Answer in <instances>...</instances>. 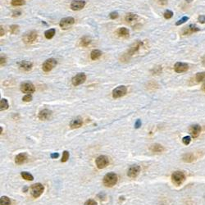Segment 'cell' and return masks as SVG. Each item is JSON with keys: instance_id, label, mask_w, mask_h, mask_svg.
Listing matches in <instances>:
<instances>
[{"instance_id": "6da1fadb", "label": "cell", "mask_w": 205, "mask_h": 205, "mask_svg": "<svg viewBox=\"0 0 205 205\" xmlns=\"http://www.w3.org/2000/svg\"><path fill=\"white\" fill-rule=\"evenodd\" d=\"M144 45V42L140 41V40H137L135 43H133L131 45V47L129 48V49L125 53L122 57H121V60L122 61H128L130 59V57H132L133 55H135L137 52L140 49V48L142 47Z\"/></svg>"}, {"instance_id": "7a4b0ae2", "label": "cell", "mask_w": 205, "mask_h": 205, "mask_svg": "<svg viewBox=\"0 0 205 205\" xmlns=\"http://www.w3.org/2000/svg\"><path fill=\"white\" fill-rule=\"evenodd\" d=\"M117 181H118L117 175L115 174L114 172H109L104 176L102 183L107 187H113L117 183Z\"/></svg>"}, {"instance_id": "3957f363", "label": "cell", "mask_w": 205, "mask_h": 205, "mask_svg": "<svg viewBox=\"0 0 205 205\" xmlns=\"http://www.w3.org/2000/svg\"><path fill=\"white\" fill-rule=\"evenodd\" d=\"M185 181V175L183 171H177L171 175V181L177 186H179Z\"/></svg>"}, {"instance_id": "277c9868", "label": "cell", "mask_w": 205, "mask_h": 205, "mask_svg": "<svg viewBox=\"0 0 205 205\" xmlns=\"http://www.w3.org/2000/svg\"><path fill=\"white\" fill-rule=\"evenodd\" d=\"M44 189L45 187L42 184L40 183H35L34 185H32L30 188V194L32 195V197H34L35 199L39 198L41 194H43L44 192Z\"/></svg>"}, {"instance_id": "5b68a950", "label": "cell", "mask_w": 205, "mask_h": 205, "mask_svg": "<svg viewBox=\"0 0 205 205\" xmlns=\"http://www.w3.org/2000/svg\"><path fill=\"white\" fill-rule=\"evenodd\" d=\"M37 38H38L37 32L34 31V30H31V31H29V32L26 33L23 35L22 40L23 42L26 45H31L37 40Z\"/></svg>"}, {"instance_id": "8992f818", "label": "cell", "mask_w": 205, "mask_h": 205, "mask_svg": "<svg viewBox=\"0 0 205 205\" xmlns=\"http://www.w3.org/2000/svg\"><path fill=\"white\" fill-rule=\"evenodd\" d=\"M20 90H21V91L24 93V94H33V93L35 91V87H34V86L31 82L26 81V82H23V83L21 84Z\"/></svg>"}, {"instance_id": "52a82bcc", "label": "cell", "mask_w": 205, "mask_h": 205, "mask_svg": "<svg viewBox=\"0 0 205 205\" xmlns=\"http://www.w3.org/2000/svg\"><path fill=\"white\" fill-rule=\"evenodd\" d=\"M57 65V60L54 58H49L47 59L42 65V69L45 72H49L53 69Z\"/></svg>"}, {"instance_id": "ba28073f", "label": "cell", "mask_w": 205, "mask_h": 205, "mask_svg": "<svg viewBox=\"0 0 205 205\" xmlns=\"http://www.w3.org/2000/svg\"><path fill=\"white\" fill-rule=\"evenodd\" d=\"M127 92V88L125 86H117V88H115L113 90V98H119L121 97H123L124 95H125Z\"/></svg>"}, {"instance_id": "9c48e42d", "label": "cell", "mask_w": 205, "mask_h": 205, "mask_svg": "<svg viewBox=\"0 0 205 205\" xmlns=\"http://www.w3.org/2000/svg\"><path fill=\"white\" fill-rule=\"evenodd\" d=\"M95 163H96V166L98 169H103L109 164V159L107 156L101 155V156H98L96 158Z\"/></svg>"}, {"instance_id": "30bf717a", "label": "cell", "mask_w": 205, "mask_h": 205, "mask_svg": "<svg viewBox=\"0 0 205 205\" xmlns=\"http://www.w3.org/2000/svg\"><path fill=\"white\" fill-rule=\"evenodd\" d=\"M74 23L75 19L73 17H65V18H63V19L60 21L59 26H60V27L63 29V30H67V29H68L69 27H71Z\"/></svg>"}, {"instance_id": "8fae6325", "label": "cell", "mask_w": 205, "mask_h": 205, "mask_svg": "<svg viewBox=\"0 0 205 205\" xmlns=\"http://www.w3.org/2000/svg\"><path fill=\"white\" fill-rule=\"evenodd\" d=\"M86 80V76L85 73H78L71 79V83L74 86H78L83 84Z\"/></svg>"}, {"instance_id": "7c38bea8", "label": "cell", "mask_w": 205, "mask_h": 205, "mask_svg": "<svg viewBox=\"0 0 205 205\" xmlns=\"http://www.w3.org/2000/svg\"><path fill=\"white\" fill-rule=\"evenodd\" d=\"M86 1L85 0H74L71 3V9L73 11H79L86 6Z\"/></svg>"}, {"instance_id": "4fadbf2b", "label": "cell", "mask_w": 205, "mask_h": 205, "mask_svg": "<svg viewBox=\"0 0 205 205\" xmlns=\"http://www.w3.org/2000/svg\"><path fill=\"white\" fill-rule=\"evenodd\" d=\"M140 167L138 165H133L129 168L127 171V175L131 178H136L140 174Z\"/></svg>"}, {"instance_id": "5bb4252c", "label": "cell", "mask_w": 205, "mask_h": 205, "mask_svg": "<svg viewBox=\"0 0 205 205\" xmlns=\"http://www.w3.org/2000/svg\"><path fill=\"white\" fill-rule=\"evenodd\" d=\"M174 70L177 73H183L189 70V66L187 63H177L174 66Z\"/></svg>"}, {"instance_id": "9a60e30c", "label": "cell", "mask_w": 205, "mask_h": 205, "mask_svg": "<svg viewBox=\"0 0 205 205\" xmlns=\"http://www.w3.org/2000/svg\"><path fill=\"white\" fill-rule=\"evenodd\" d=\"M200 31V28L197 27L195 25H189V26L184 28L182 31L183 35H189V34H192L195 33V32H198Z\"/></svg>"}, {"instance_id": "2e32d148", "label": "cell", "mask_w": 205, "mask_h": 205, "mask_svg": "<svg viewBox=\"0 0 205 205\" xmlns=\"http://www.w3.org/2000/svg\"><path fill=\"white\" fill-rule=\"evenodd\" d=\"M39 119L41 121H46L49 120L52 117V111L49 109H43L39 113Z\"/></svg>"}, {"instance_id": "e0dca14e", "label": "cell", "mask_w": 205, "mask_h": 205, "mask_svg": "<svg viewBox=\"0 0 205 205\" xmlns=\"http://www.w3.org/2000/svg\"><path fill=\"white\" fill-rule=\"evenodd\" d=\"M200 132H201V127L200 125L195 124V125H191L189 127V134L193 138H196V137L199 136Z\"/></svg>"}, {"instance_id": "ac0fdd59", "label": "cell", "mask_w": 205, "mask_h": 205, "mask_svg": "<svg viewBox=\"0 0 205 205\" xmlns=\"http://www.w3.org/2000/svg\"><path fill=\"white\" fill-rule=\"evenodd\" d=\"M18 66H19V68L24 71H29L32 68L33 64L29 61H22L18 63Z\"/></svg>"}, {"instance_id": "d6986e66", "label": "cell", "mask_w": 205, "mask_h": 205, "mask_svg": "<svg viewBox=\"0 0 205 205\" xmlns=\"http://www.w3.org/2000/svg\"><path fill=\"white\" fill-rule=\"evenodd\" d=\"M27 154L26 153H22V154H17V156L15 157V163L18 164V165H22L23 163H25L27 160Z\"/></svg>"}, {"instance_id": "ffe728a7", "label": "cell", "mask_w": 205, "mask_h": 205, "mask_svg": "<svg viewBox=\"0 0 205 205\" xmlns=\"http://www.w3.org/2000/svg\"><path fill=\"white\" fill-rule=\"evenodd\" d=\"M83 124V120L81 117H78L76 118L73 119L71 122H70V126L71 129H77V128H80V126Z\"/></svg>"}, {"instance_id": "44dd1931", "label": "cell", "mask_w": 205, "mask_h": 205, "mask_svg": "<svg viewBox=\"0 0 205 205\" xmlns=\"http://www.w3.org/2000/svg\"><path fill=\"white\" fill-rule=\"evenodd\" d=\"M150 151L153 152V153H163L164 151V147L162 145V144H152L150 146Z\"/></svg>"}, {"instance_id": "7402d4cb", "label": "cell", "mask_w": 205, "mask_h": 205, "mask_svg": "<svg viewBox=\"0 0 205 205\" xmlns=\"http://www.w3.org/2000/svg\"><path fill=\"white\" fill-rule=\"evenodd\" d=\"M129 34H130L129 30L125 27H121L117 30V34L121 38H127L129 36Z\"/></svg>"}, {"instance_id": "603a6c76", "label": "cell", "mask_w": 205, "mask_h": 205, "mask_svg": "<svg viewBox=\"0 0 205 205\" xmlns=\"http://www.w3.org/2000/svg\"><path fill=\"white\" fill-rule=\"evenodd\" d=\"M182 159L185 163H192V162H194V160L196 159V157L194 156V154L189 153V154H185L183 155Z\"/></svg>"}, {"instance_id": "cb8c5ba5", "label": "cell", "mask_w": 205, "mask_h": 205, "mask_svg": "<svg viewBox=\"0 0 205 205\" xmlns=\"http://www.w3.org/2000/svg\"><path fill=\"white\" fill-rule=\"evenodd\" d=\"M91 44V39L88 36H84L82 37L80 40V45L81 47H84V48H86L88 46L90 45Z\"/></svg>"}, {"instance_id": "d4e9b609", "label": "cell", "mask_w": 205, "mask_h": 205, "mask_svg": "<svg viewBox=\"0 0 205 205\" xmlns=\"http://www.w3.org/2000/svg\"><path fill=\"white\" fill-rule=\"evenodd\" d=\"M101 56H102V52L98 50V49H94L90 53V58L94 61L98 59Z\"/></svg>"}, {"instance_id": "484cf974", "label": "cell", "mask_w": 205, "mask_h": 205, "mask_svg": "<svg viewBox=\"0 0 205 205\" xmlns=\"http://www.w3.org/2000/svg\"><path fill=\"white\" fill-rule=\"evenodd\" d=\"M137 18H138V16H137L136 14H135V13H128L125 16V22H133L136 21Z\"/></svg>"}, {"instance_id": "4316f807", "label": "cell", "mask_w": 205, "mask_h": 205, "mask_svg": "<svg viewBox=\"0 0 205 205\" xmlns=\"http://www.w3.org/2000/svg\"><path fill=\"white\" fill-rule=\"evenodd\" d=\"M55 34H56V30L55 29H49V30H47L45 32V36L46 39L50 40L55 35Z\"/></svg>"}, {"instance_id": "83f0119b", "label": "cell", "mask_w": 205, "mask_h": 205, "mask_svg": "<svg viewBox=\"0 0 205 205\" xmlns=\"http://www.w3.org/2000/svg\"><path fill=\"white\" fill-rule=\"evenodd\" d=\"M8 107H9V104H8L7 100L6 98H2L1 101H0V109H1V111L7 110Z\"/></svg>"}, {"instance_id": "f1b7e54d", "label": "cell", "mask_w": 205, "mask_h": 205, "mask_svg": "<svg viewBox=\"0 0 205 205\" xmlns=\"http://www.w3.org/2000/svg\"><path fill=\"white\" fill-rule=\"evenodd\" d=\"M0 205H11V200L7 196H2L0 199Z\"/></svg>"}, {"instance_id": "f546056e", "label": "cell", "mask_w": 205, "mask_h": 205, "mask_svg": "<svg viewBox=\"0 0 205 205\" xmlns=\"http://www.w3.org/2000/svg\"><path fill=\"white\" fill-rule=\"evenodd\" d=\"M21 176L23 177V179H25L26 181H33L34 180V177L27 171H22L21 173Z\"/></svg>"}, {"instance_id": "4dcf8cb0", "label": "cell", "mask_w": 205, "mask_h": 205, "mask_svg": "<svg viewBox=\"0 0 205 205\" xmlns=\"http://www.w3.org/2000/svg\"><path fill=\"white\" fill-rule=\"evenodd\" d=\"M195 80L197 82H201L205 80V72H199L195 76Z\"/></svg>"}, {"instance_id": "1f68e13d", "label": "cell", "mask_w": 205, "mask_h": 205, "mask_svg": "<svg viewBox=\"0 0 205 205\" xmlns=\"http://www.w3.org/2000/svg\"><path fill=\"white\" fill-rule=\"evenodd\" d=\"M9 30H10L11 34H15L18 33V31H19V26H18L17 25H11V26H10V27H9Z\"/></svg>"}, {"instance_id": "d6a6232c", "label": "cell", "mask_w": 205, "mask_h": 205, "mask_svg": "<svg viewBox=\"0 0 205 205\" xmlns=\"http://www.w3.org/2000/svg\"><path fill=\"white\" fill-rule=\"evenodd\" d=\"M11 5L14 7H18V6H22L25 4L24 0H11Z\"/></svg>"}, {"instance_id": "836d02e7", "label": "cell", "mask_w": 205, "mask_h": 205, "mask_svg": "<svg viewBox=\"0 0 205 205\" xmlns=\"http://www.w3.org/2000/svg\"><path fill=\"white\" fill-rule=\"evenodd\" d=\"M163 17H164L165 19H171V17H173V12L171 10H167L163 13Z\"/></svg>"}, {"instance_id": "e575fe53", "label": "cell", "mask_w": 205, "mask_h": 205, "mask_svg": "<svg viewBox=\"0 0 205 205\" xmlns=\"http://www.w3.org/2000/svg\"><path fill=\"white\" fill-rule=\"evenodd\" d=\"M68 158H69V152L68 151H67V150H65V151L63 153V158H62L61 162H62V163H65V162H67V161L68 160Z\"/></svg>"}, {"instance_id": "d590c367", "label": "cell", "mask_w": 205, "mask_h": 205, "mask_svg": "<svg viewBox=\"0 0 205 205\" xmlns=\"http://www.w3.org/2000/svg\"><path fill=\"white\" fill-rule=\"evenodd\" d=\"M151 72H152V74L154 75L160 74L162 72V67H154V68L151 70Z\"/></svg>"}, {"instance_id": "8d00e7d4", "label": "cell", "mask_w": 205, "mask_h": 205, "mask_svg": "<svg viewBox=\"0 0 205 205\" xmlns=\"http://www.w3.org/2000/svg\"><path fill=\"white\" fill-rule=\"evenodd\" d=\"M189 20V17H183L181 20H179L178 22H177V23H176V25L177 26H180V25H182V24H184V23L185 22H187Z\"/></svg>"}, {"instance_id": "74e56055", "label": "cell", "mask_w": 205, "mask_h": 205, "mask_svg": "<svg viewBox=\"0 0 205 205\" xmlns=\"http://www.w3.org/2000/svg\"><path fill=\"white\" fill-rule=\"evenodd\" d=\"M190 141H191V137L190 136H185L183 137L182 139V142L184 144H185V145H188L190 143Z\"/></svg>"}, {"instance_id": "f35d334b", "label": "cell", "mask_w": 205, "mask_h": 205, "mask_svg": "<svg viewBox=\"0 0 205 205\" xmlns=\"http://www.w3.org/2000/svg\"><path fill=\"white\" fill-rule=\"evenodd\" d=\"M22 100L24 102H30V101L32 100L31 94H26V95L22 98Z\"/></svg>"}, {"instance_id": "ab89813d", "label": "cell", "mask_w": 205, "mask_h": 205, "mask_svg": "<svg viewBox=\"0 0 205 205\" xmlns=\"http://www.w3.org/2000/svg\"><path fill=\"white\" fill-rule=\"evenodd\" d=\"M109 17H110V18H111V19L115 20V19H117V17H119V14H118V12H117V11H113V12H111V13H110Z\"/></svg>"}, {"instance_id": "60d3db41", "label": "cell", "mask_w": 205, "mask_h": 205, "mask_svg": "<svg viewBox=\"0 0 205 205\" xmlns=\"http://www.w3.org/2000/svg\"><path fill=\"white\" fill-rule=\"evenodd\" d=\"M84 205H98L97 202L94 200H89L86 201Z\"/></svg>"}, {"instance_id": "b9f144b4", "label": "cell", "mask_w": 205, "mask_h": 205, "mask_svg": "<svg viewBox=\"0 0 205 205\" xmlns=\"http://www.w3.org/2000/svg\"><path fill=\"white\" fill-rule=\"evenodd\" d=\"M141 125H142V122H141V120L138 119L136 120V121L135 122V128H136V129H139L140 126H141Z\"/></svg>"}, {"instance_id": "7bdbcfd3", "label": "cell", "mask_w": 205, "mask_h": 205, "mask_svg": "<svg viewBox=\"0 0 205 205\" xmlns=\"http://www.w3.org/2000/svg\"><path fill=\"white\" fill-rule=\"evenodd\" d=\"M198 21H199V22H200L201 24H204V23H205V16H204V15L200 16V17H199V18H198Z\"/></svg>"}, {"instance_id": "ee69618b", "label": "cell", "mask_w": 205, "mask_h": 205, "mask_svg": "<svg viewBox=\"0 0 205 205\" xmlns=\"http://www.w3.org/2000/svg\"><path fill=\"white\" fill-rule=\"evenodd\" d=\"M6 63V57L4 56H1V67L4 66Z\"/></svg>"}, {"instance_id": "f6af8a7d", "label": "cell", "mask_w": 205, "mask_h": 205, "mask_svg": "<svg viewBox=\"0 0 205 205\" xmlns=\"http://www.w3.org/2000/svg\"><path fill=\"white\" fill-rule=\"evenodd\" d=\"M158 1L159 4H161V5H163V6L167 4V2H168V0H158Z\"/></svg>"}, {"instance_id": "bcb514c9", "label": "cell", "mask_w": 205, "mask_h": 205, "mask_svg": "<svg viewBox=\"0 0 205 205\" xmlns=\"http://www.w3.org/2000/svg\"><path fill=\"white\" fill-rule=\"evenodd\" d=\"M51 158H57L59 157V154L58 153H54V154H51L50 155Z\"/></svg>"}, {"instance_id": "7dc6e473", "label": "cell", "mask_w": 205, "mask_h": 205, "mask_svg": "<svg viewBox=\"0 0 205 205\" xmlns=\"http://www.w3.org/2000/svg\"><path fill=\"white\" fill-rule=\"evenodd\" d=\"M21 14H22V12H21V11H14V12L12 13V16H13V17H19Z\"/></svg>"}, {"instance_id": "c3c4849f", "label": "cell", "mask_w": 205, "mask_h": 205, "mask_svg": "<svg viewBox=\"0 0 205 205\" xmlns=\"http://www.w3.org/2000/svg\"><path fill=\"white\" fill-rule=\"evenodd\" d=\"M4 34V30H3V27L1 26V36H3Z\"/></svg>"}, {"instance_id": "681fc988", "label": "cell", "mask_w": 205, "mask_h": 205, "mask_svg": "<svg viewBox=\"0 0 205 205\" xmlns=\"http://www.w3.org/2000/svg\"><path fill=\"white\" fill-rule=\"evenodd\" d=\"M202 90H203L205 92V83L204 84V85H203V86H202Z\"/></svg>"}, {"instance_id": "f907efd6", "label": "cell", "mask_w": 205, "mask_h": 205, "mask_svg": "<svg viewBox=\"0 0 205 205\" xmlns=\"http://www.w3.org/2000/svg\"><path fill=\"white\" fill-rule=\"evenodd\" d=\"M185 1H186V2H188V3H191L193 0H185Z\"/></svg>"}]
</instances>
